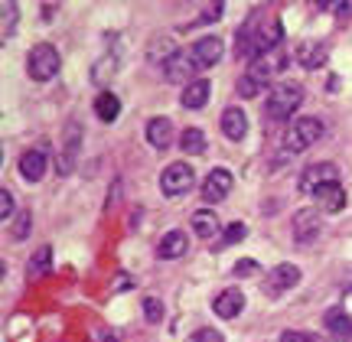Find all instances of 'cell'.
<instances>
[{"label":"cell","instance_id":"cell-6","mask_svg":"<svg viewBox=\"0 0 352 342\" xmlns=\"http://www.w3.org/2000/svg\"><path fill=\"white\" fill-rule=\"evenodd\" d=\"M300 284V267L297 264H277L274 271H267V277L261 280V290L267 297H280V293L294 290Z\"/></svg>","mask_w":352,"mask_h":342},{"label":"cell","instance_id":"cell-25","mask_svg":"<svg viewBox=\"0 0 352 342\" xmlns=\"http://www.w3.org/2000/svg\"><path fill=\"white\" fill-rule=\"evenodd\" d=\"M50 271H52V248H39V251L30 258L26 274H30V277H46Z\"/></svg>","mask_w":352,"mask_h":342},{"label":"cell","instance_id":"cell-35","mask_svg":"<svg viewBox=\"0 0 352 342\" xmlns=\"http://www.w3.org/2000/svg\"><path fill=\"white\" fill-rule=\"evenodd\" d=\"M258 91H261V89H258V85H254V82H252L248 76H241V78H239V95H241V98H254Z\"/></svg>","mask_w":352,"mask_h":342},{"label":"cell","instance_id":"cell-37","mask_svg":"<svg viewBox=\"0 0 352 342\" xmlns=\"http://www.w3.org/2000/svg\"><path fill=\"white\" fill-rule=\"evenodd\" d=\"M333 10H336V16H352V0H346V3H336Z\"/></svg>","mask_w":352,"mask_h":342},{"label":"cell","instance_id":"cell-18","mask_svg":"<svg viewBox=\"0 0 352 342\" xmlns=\"http://www.w3.org/2000/svg\"><path fill=\"white\" fill-rule=\"evenodd\" d=\"M189 248V238L186 231H166L160 244H157V258H164V261H176V258H183Z\"/></svg>","mask_w":352,"mask_h":342},{"label":"cell","instance_id":"cell-36","mask_svg":"<svg viewBox=\"0 0 352 342\" xmlns=\"http://www.w3.org/2000/svg\"><path fill=\"white\" fill-rule=\"evenodd\" d=\"M222 10H226L222 3H212V7H209V10H206V13H202V16H199V20H196V23H215V20L222 16Z\"/></svg>","mask_w":352,"mask_h":342},{"label":"cell","instance_id":"cell-21","mask_svg":"<svg viewBox=\"0 0 352 342\" xmlns=\"http://www.w3.org/2000/svg\"><path fill=\"white\" fill-rule=\"evenodd\" d=\"M209 95H212V85L206 82V78H196L192 85L183 89V108H192V111H199L209 104Z\"/></svg>","mask_w":352,"mask_h":342},{"label":"cell","instance_id":"cell-11","mask_svg":"<svg viewBox=\"0 0 352 342\" xmlns=\"http://www.w3.org/2000/svg\"><path fill=\"white\" fill-rule=\"evenodd\" d=\"M222 52H226L222 39H219V36H206V39H199V43H192L189 56H192V62L199 65V69H209V65H215L219 59H222Z\"/></svg>","mask_w":352,"mask_h":342},{"label":"cell","instance_id":"cell-13","mask_svg":"<svg viewBox=\"0 0 352 342\" xmlns=\"http://www.w3.org/2000/svg\"><path fill=\"white\" fill-rule=\"evenodd\" d=\"M78 144H82V127L78 124H69L65 127V144H63V157H59V163L56 170L69 176L72 173V166H76V153H78Z\"/></svg>","mask_w":352,"mask_h":342},{"label":"cell","instance_id":"cell-14","mask_svg":"<svg viewBox=\"0 0 352 342\" xmlns=\"http://www.w3.org/2000/svg\"><path fill=\"white\" fill-rule=\"evenodd\" d=\"M212 310H215V317L219 319H235L241 310H245V293L235 290V287H228V290H222L219 297H215Z\"/></svg>","mask_w":352,"mask_h":342},{"label":"cell","instance_id":"cell-32","mask_svg":"<svg viewBox=\"0 0 352 342\" xmlns=\"http://www.w3.org/2000/svg\"><path fill=\"white\" fill-rule=\"evenodd\" d=\"M232 274H235V280H239V277H254V274H261V267L254 264V261H239Z\"/></svg>","mask_w":352,"mask_h":342},{"label":"cell","instance_id":"cell-28","mask_svg":"<svg viewBox=\"0 0 352 342\" xmlns=\"http://www.w3.org/2000/svg\"><path fill=\"white\" fill-rule=\"evenodd\" d=\"M0 16H3V30H0V39H10L13 26H16V3L3 0V3H0Z\"/></svg>","mask_w":352,"mask_h":342},{"label":"cell","instance_id":"cell-23","mask_svg":"<svg viewBox=\"0 0 352 342\" xmlns=\"http://www.w3.org/2000/svg\"><path fill=\"white\" fill-rule=\"evenodd\" d=\"M179 147H183V153H189V157H199V153L209 150V140H206V134H202L199 127H186V130L179 134Z\"/></svg>","mask_w":352,"mask_h":342},{"label":"cell","instance_id":"cell-2","mask_svg":"<svg viewBox=\"0 0 352 342\" xmlns=\"http://www.w3.org/2000/svg\"><path fill=\"white\" fill-rule=\"evenodd\" d=\"M59 65H63L59 49L50 46V43H36V46L30 49V56H26V72H30L33 82H50V78H56Z\"/></svg>","mask_w":352,"mask_h":342},{"label":"cell","instance_id":"cell-8","mask_svg":"<svg viewBox=\"0 0 352 342\" xmlns=\"http://www.w3.org/2000/svg\"><path fill=\"white\" fill-rule=\"evenodd\" d=\"M164 72H166V82H173V85H179V82H196V72H199V65L192 62V56L189 52H173L170 59L164 62Z\"/></svg>","mask_w":352,"mask_h":342},{"label":"cell","instance_id":"cell-24","mask_svg":"<svg viewBox=\"0 0 352 342\" xmlns=\"http://www.w3.org/2000/svg\"><path fill=\"white\" fill-rule=\"evenodd\" d=\"M95 114H98L104 124H111V121H118V114H121V102L114 98L111 91H101L98 98H95Z\"/></svg>","mask_w":352,"mask_h":342},{"label":"cell","instance_id":"cell-4","mask_svg":"<svg viewBox=\"0 0 352 342\" xmlns=\"http://www.w3.org/2000/svg\"><path fill=\"white\" fill-rule=\"evenodd\" d=\"M287 62H290V56H287V49L280 46V49H274V52H264V56H258V59L248 65V72H245V76H248L254 85L261 89L264 82H271L277 72H284V65H287Z\"/></svg>","mask_w":352,"mask_h":342},{"label":"cell","instance_id":"cell-19","mask_svg":"<svg viewBox=\"0 0 352 342\" xmlns=\"http://www.w3.org/2000/svg\"><path fill=\"white\" fill-rule=\"evenodd\" d=\"M314 199L320 203V209H323V212H342V209H346V190H342L340 183H333V186H323V190H316Z\"/></svg>","mask_w":352,"mask_h":342},{"label":"cell","instance_id":"cell-20","mask_svg":"<svg viewBox=\"0 0 352 342\" xmlns=\"http://www.w3.org/2000/svg\"><path fill=\"white\" fill-rule=\"evenodd\" d=\"M327 59H329V49L323 43H300L297 46V62L303 69H320V65H327Z\"/></svg>","mask_w":352,"mask_h":342},{"label":"cell","instance_id":"cell-33","mask_svg":"<svg viewBox=\"0 0 352 342\" xmlns=\"http://www.w3.org/2000/svg\"><path fill=\"white\" fill-rule=\"evenodd\" d=\"M241 238H245V225H241V222H232L228 231L222 235V244H235V241H241Z\"/></svg>","mask_w":352,"mask_h":342},{"label":"cell","instance_id":"cell-22","mask_svg":"<svg viewBox=\"0 0 352 342\" xmlns=\"http://www.w3.org/2000/svg\"><path fill=\"white\" fill-rule=\"evenodd\" d=\"M189 225H192V231H196L199 238H206V241L219 235V216H215L212 209H199V212H192Z\"/></svg>","mask_w":352,"mask_h":342},{"label":"cell","instance_id":"cell-10","mask_svg":"<svg viewBox=\"0 0 352 342\" xmlns=\"http://www.w3.org/2000/svg\"><path fill=\"white\" fill-rule=\"evenodd\" d=\"M228 192H232V173L228 170H212L206 183H202V203H222Z\"/></svg>","mask_w":352,"mask_h":342},{"label":"cell","instance_id":"cell-1","mask_svg":"<svg viewBox=\"0 0 352 342\" xmlns=\"http://www.w3.org/2000/svg\"><path fill=\"white\" fill-rule=\"evenodd\" d=\"M300 104H303V89L297 82H277L274 89L267 91V98H264V114L271 121H287Z\"/></svg>","mask_w":352,"mask_h":342},{"label":"cell","instance_id":"cell-7","mask_svg":"<svg viewBox=\"0 0 352 342\" xmlns=\"http://www.w3.org/2000/svg\"><path fill=\"white\" fill-rule=\"evenodd\" d=\"M333 183H340V166L336 163H314V166L303 170L300 190L310 196V192L323 190V186H333Z\"/></svg>","mask_w":352,"mask_h":342},{"label":"cell","instance_id":"cell-34","mask_svg":"<svg viewBox=\"0 0 352 342\" xmlns=\"http://www.w3.org/2000/svg\"><path fill=\"white\" fill-rule=\"evenodd\" d=\"M280 342H320V339H316V336H310V332L287 330V332H280Z\"/></svg>","mask_w":352,"mask_h":342},{"label":"cell","instance_id":"cell-31","mask_svg":"<svg viewBox=\"0 0 352 342\" xmlns=\"http://www.w3.org/2000/svg\"><path fill=\"white\" fill-rule=\"evenodd\" d=\"M13 192L10 190H3L0 192V222H10V216H13Z\"/></svg>","mask_w":352,"mask_h":342},{"label":"cell","instance_id":"cell-16","mask_svg":"<svg viewBox=\"0 0 352 342\" xmlns=\"http://www.w3.org/2000/svg\"><path fill=\"white\" fill-rule=\"evenodd\" d=\"M222 134H226L228 140H241L245 134H248V117H245V111L241 108H235V104H228L226 111H222Z\"/></svg>","mask_w":352,"mask_h":342},{"label":"cell","instance_id":"cell-30","mask_svg":"<svg viewBox=\"0 0 352 342\" xmlns=\"http://www.w3.org/2000/svg\"><path fill=\"white\" fill-rule=\"evenodd\" d=\"M189 342H226L222 339V332L212 330V326H202V330H196L192 336H189Z\"/></svg>","mask_w":352,"mask_h":342},{"label":"cell","instance_id":"cell-17","mask_svg":"<svg viewBox=\"0 0 352 342\" xmlns=\"http://www.w3.org/2000/svg\"><path fill=\"white\" fill-rule=\"evenodd\" d=\"M147 144L157 150H166L173 144V121L170 117H151L147 121Z\"/></svg>","mask_w":352,"mask_h":342},{"label":"cell","instance_id":"cell-12","mask_svg":"<svg viewBox=\"0 0 352 342\" xmlns=\"http://www.w3.org/2000/svg\"><path fill=\"white\" fill-rule=\"evenodd\" d=\"M323 326L336 342H352V317L342 310V306H333L327 317H323Z\"/></svg>","mask_w":352,"mask_h":342},{"label":"cell","instance_id":"cell-29","mask_svg":"<svg viewBox=\"0 0 352 342\" xmlns=\"http://www.w3.org/2000/svg\"><path fill=\"white\" fill-rule=\"evenodd\" d=\"M144 317H147V323H160V317H164V306H160V300H157V297H147V300H144Z\"/></svg>","mask_w":352,"mask_h":342},{"label":"cell","instance_id":"cell-9","mask_svg":"<svg viewBox=\"0 0 352 342\" xmlns=\"http://www.w3.org/2000/svg\"><path fill=\"white\" fill-rule=\"evenodd\" d=\"M290 228H294V238L300 241V244H310V241L320 238L323 222H320V212H314V209H300V212L294 216V222H290Z\"/></svg>","mask_w":352,"mask_h":342},{"label":"cell","instance_id":"cell-15","mask_svg":"<svg viewBox=\"0 0 352 342\" xmlns=\"http://www.w3.org/2000/svg\"><path fill=\"white\" fill-rule=\"evenodd\" d=\"M46 163H50V157L43 150H26L20 157V176L26 183H39V179L46 176Z\"/></svg>","mask_w":352,"mask_h":342},{"label":"cell","instance_id":"cell-38","mask_svg":"<svg viewBox=\"0 0 352 342\" xmlns=\"http://www.w3.org/2000/svg\"><path fill=\"white\" fill-rule=\"evenodd\" d=\"M52 13H56V3H52V7H50V3H43V16H46V23H50Z\"/></svg>","mask_w":352,"mask_h":342},{"label":"cell","instance_id":"cell-5","mask_svg":"<svg viewBox=\"0 0 352 342\" xmlns=\"http://www.w3.org/2000/svg\"><path fill=\"white\" fill-rule=\"evenodd\" d=\"M192 183H196V173H192V166L183 163V160L170 163L164 173H160V190H164V196H186V192L192 190Z\"/></svg>","mask_w":352,"mask_h":342},{"label":"cell","instance_id":"cell-27","mask_svg":"<svg viewBox=\"0 0 352 342\" xmlns=\"http://www.w3.org/2000/svg\"><path fill=\"white\" fill-rule=\"evenodd\" d=\"M114 72H118V49H111V56H108V59H101V62L95 65L91 78H95V82H108Z\"/></svg>","mask_w":352,"mask_h":342},{"label":"cell","instance_id":"cell-3","mask_svg":"<svg viewBox=\"0 0 352 342\" xmlns=\"http://www.w3.org/2000/svg\"><path fill=\"white\" fill-rule=\"evenodd\" d=\"M320 137H323V121H320V117H297V121H290V127H287L284 147H287L290 153H303L307 147H314Z\"/></svg>","mask_w":352,"mask_h":342},{"label":"cell","instance_id":"cell-26","mask_svg":"<svg viewBox=\"0 0 352 342\" xmlns=\"http://www.w3.org/2000/svg\"><path fill=\"white\" fill-rule=\"evenodd\" d=\"M30 225H33V216H30V209H23L20 216L13 218V225H10V238H13V241H23L26 235L33 231Z\"/></svg>","mask_w":352,"mask_h":342}]
</instances>
